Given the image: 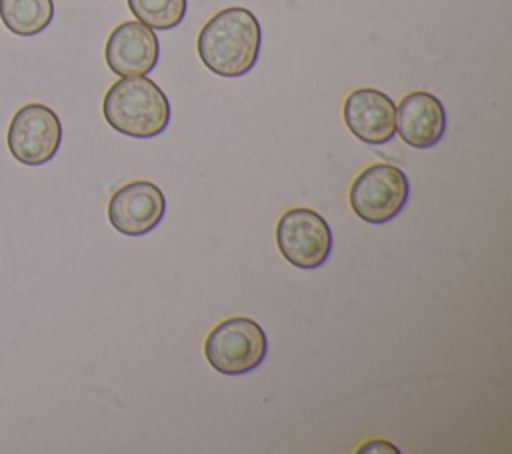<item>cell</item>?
I'll return each instance as SVG.
<instances>
[{"mask_svg": "<svg viewBox=\"0 0 512 454\" xmlns=\"http://www.w3.org/2000/svg\"><path fill=\"white\" fill-rule=\"evenodd\" d=\"M346 128L364 144L380 146L396 134V104L376 88L352 90L342 106Z\"/></svg>", "mask_w": 512, "mask_h": 454, "instance_id": "cell-9", "label": "cell"}, {"mask_svg": "<svg viewBox=\"0 0 512 454\" xmlns=\"http://www.w3.org/2000/svg\"><path fill=\"white\" fill-rule=\"evenodd\" d=\"M6 144L20 164L42 166L56 156L62 144V122L46 104H24L8 124Z\"/></svg>", "mask_w": 512, "mask_h": 454, "instance_id": "cell-6", "label": "cell"}, {"mask_svg": "<svg viewBox=\"0 0 512 454\" xmlns=\"http://www.w3.org/2000/svg\"><path fill=\"white\" fill-rule=\"evenodd\" d=\"M372 450H378V452H382V450L398 452V448H396V446H392V444H390V442H386V440H372V442H366V446H362V448H360V452H372Z\"/></svg>", "mask_w": 512, "mask_h": 454, "instance_id": "cell-13", "label": "cell"}, {"mask_svg": "<svg viewBox=\"0 0 512 454\" xmlns=\"http://www.w3.org/2000/svg\"><path fill=\"white\" fill-rule=\"evenodd\" d=\"M128 8L148 28L172 30L184 20L188 0H128Z\"/></svg>", "mask_w": 512, "mask_h": 454, "instance_id": "cell-12", "label": "cell"}, {"mask_svg": "<svg viewBox=\"0 0 512 454\" xmlns=\"http://www.w3.org/2000/svg\"><path fill=\"white\" fill-rule=\"evenodd\" d=\"M260 44V22L242 6H228L216 12L200 28L196 40L202 64L222 78L248 74L258 60Z\"/></svg>", "mask_w": 512, "mask_h": 454, "instance_id": "cell-1", "label": "cell"}, {"mask_svg": "<svg viewBox=\"0 0 512 454\" xmlns=\"http://www.w3.org/2000/svg\"><path fill=\"white\" fill-rule=\"evenodd\" d=\"M332 230L322 214L310 208H290L276 224V246L294 268H320L332 254Z\"/></svg>", "mask_w": 512, "mask_h": 454, "instance_id": "cell-5", "label": "cell"}, {"mask_svg": "<svg viewBox=\"0 0 512 454\" xmlns=\"http://www.w3.org/2000/svg\"><path fill=\"white\" fill-rule=\"evenodd\" d=\"M166 212L162 190L148 180H134L120 186L108 200V220L124 236L152 232Z\"/></svg>", "mask_w": 512, "mask_h": 454, "instance_id": "cell-7", "label": "cell"}, {"mask_svg": "<svg viewBox=\"0 0 512 454\" xmlns=\"http://www.w3.org/2000/svg\"><path fill=\"white\" fill-rule=\"evenodd\" d=\"M444 104L424 90L408 92L396 106V132L412 148H432L446 134Z\"/></svg>", "mask_w": 512, "mask_h": 454, "instance_id": "cell-10", "label": "cell"}, {"mask_svg": "<svg viewBox=\"0 0 512 454\" xmlns=\"http://www.w3.org/2000/svg\"><path fill=\"white\" fill-rule=\"evenodd\" d=\"M104 56L116 76H146L158 64L160 42L152 28L138 20H128L110 32Z\"/></svg>", "mask_w": 512, "mask_h": 454, "instance_id": "cell-8", "label": "cell"}, {"mask_svg": "<svg viewBox=\"0 0 512 454\" xmlns=\"http://www.w3.org/2000/svg\"><path fill=\"white\" fill-rule=\"evenodd\" d=\"M266 354V332L248 316H230L218 322L204 340V356L208 364L226 376H240L256 370Z\"/></svg>", "mask_w": 512, "mask_h": 454, "instance_id": "cell-3", "label": "cell"}, {"mask_svg": "<svg viewBox=\"0 0 512 454\" xmlns=\"http://www.w3.org/2000/svg\"><path fill=\"white\" fill-rule=\"evenodd\" d=\"M0 18L16 36H36L54 18L52 0H0Z\"/></svg>", "mask_w": 512, "mask_h": 454, "instance_id": "cell-11", "label": "cell"}, {"mask_svg": "<svg viewBox=\"0 0 512 454\" xmlns=\"http://www.w3.org/2000/svg\"><path fill=\"white\" fill-rule=\"evenodd\" d=\"M106 122L130 138H154L168 128L170 102L148 76H122L102 100Z\"/></svg>", "mask_w": 512, "mask_h": 454, "instance_id": "cell-2", "label": "cell"}, {"mask_svg": "<svg viewBox=\"0 0 512 454\" xmlns=\"http://www.w3.org/2000/svg\"><path fill=\"white\" fill-rule=\"evenodd\" d=\"M410 196L408 176L402 168L378 162L358 172L348 190L352 212L368 224H386L396 218Z\"/></svg>", "mask_w": 512, "mask_h": 454, "instance_id": "cell-4", "label": "cell"}]
</instances>
